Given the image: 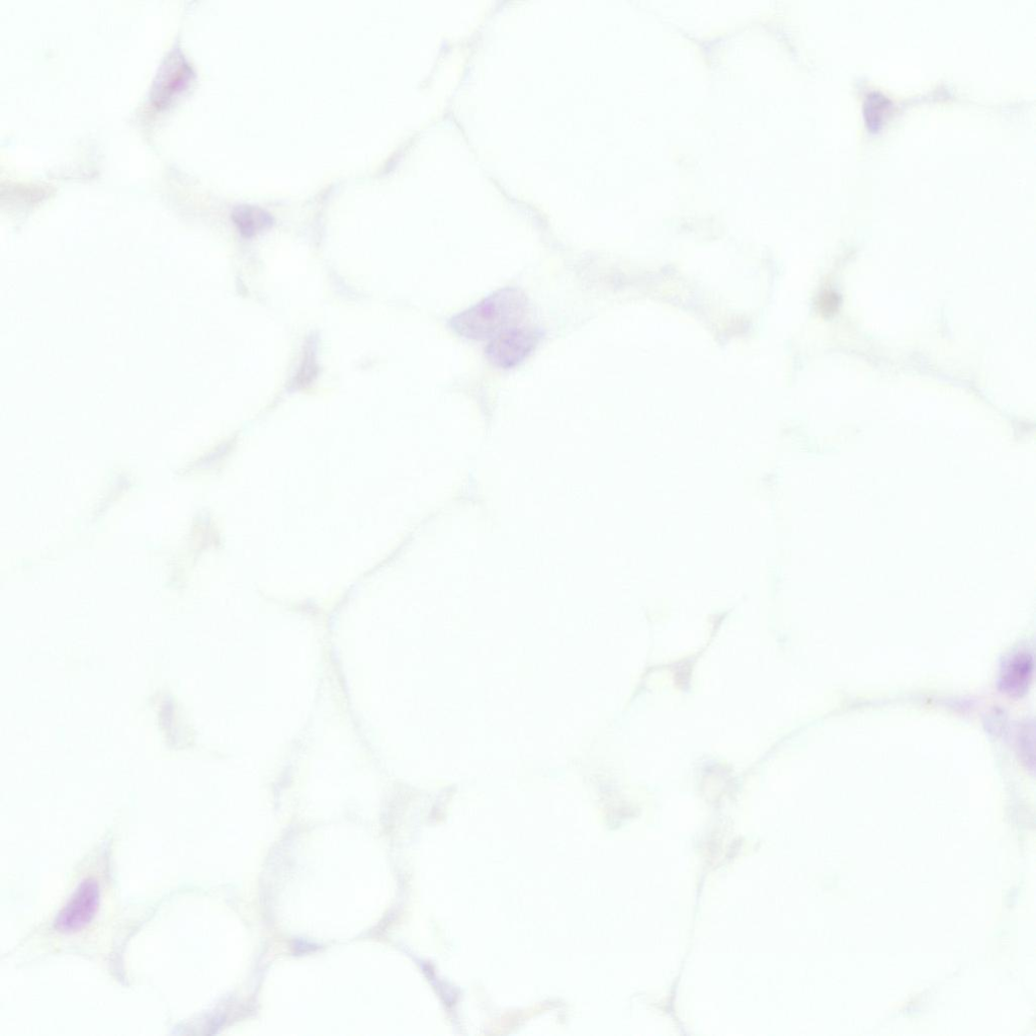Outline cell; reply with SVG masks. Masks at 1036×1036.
<instances>
[{"mask_svg":"<svg viewBox=\"0 0 1036 1036\" xmlns=\"http://www.w3.org/2000/svg\"><path fill=\"white\" fill-rule=\"evenodd\" d=\"M538 334L528 327L515 326L494 337L486 350L490 363L500 369H511L524 362L535 350Z\"/></svg>","mask_w":1036,"mask_h":1036,"instance_id":"7a4b0ae2","label":"cell"},{"mask_svg":"<svg viewBox=\"0 0 1036 1036\" xmlns=\"http://www.w3.org/2000/svg\"><path fill=\"white\" fill-rule=\"evenodd\" d=\"M526 296L517 289L500 290L451 320L452 328L471 339L494 338L518 326L527 313Z\"/></svg>","mask_w":1036,"mask_h":1036,"instance_id":"6da1fadb","label":"cell"},{"mask_svg":"<svg viewBox=\"0 0 1036 1036\" xmlns=\"http://www.w3.org/2000/svg\"><path fill=\"white\" fill-rule=\"evenodd\" d=\"M234 221L245 237H252L273 224V218L263 209L241 206L233 214Z\"/></svg>","mask_w":1036,"mask_h":1036,"instance_id":"5b68a950","label":"cell"},{"mask_svg":"<svg viewBox=\"0 0 1036 1036\" xmlns=\"http://www.w3.org/2000/svg\"><path fill=\"white\" fill-rule=\"evenodd\" d=\"M100 903V889L94 880L84 881L60 912L55 927L60 932H75L95 917Z\"/></svg>","mask_w":1036,"mask_h":1036,"instance_id":"3957f363","label":"cell"},{"mask_svg":"<svg viewBox=\"0 0 1036 1036\" xmlns=\"http://www.w3.org/2000/svg\"><path fill=\"white\" fill-rule=\"evenodd\" d=\"M317 370L318 369L316 361L311 351L310 354L306 356V359L303 363V367L298 375L296 386L304 387L307 384L311 383L313 379L316 377Z\"/></svg>","mask_w":1036,"mask_h":1036,"instance_id":"8992f818","label":"cell"},{"mask_svg":"<svg viewBox=\"0 0 1036 1036\" xmlns=\"http://www.w3.org/2000/svg\"><path fill=\"white\" fill-rule=\"evenodd\" d=\"M190 65L181 55L172 56L165 65L154 88V102L163 104L169 97L182 88L191 76Z\"/></svg>","mask_w":1036,"mask_h":1036,"instance_id":"277c9868","label":"cell"}]
</instances>
